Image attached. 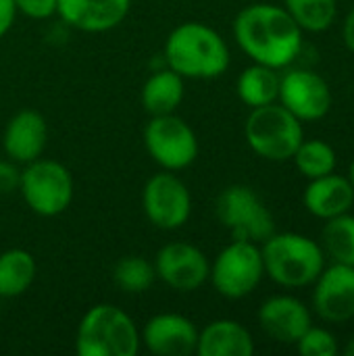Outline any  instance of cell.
<instances>
[{
	"instance_id": "obj_19",
	"label": "cell",
	"mask_w": 354,
	"mask_h": 356,
	"mask_svg": "<svg viewBox=\"0 0 354 356\" xmlns=\"http://www.w3.org/2000/svg\"><path fill=\"white\" fill-rule=\"evenodd\" d=\"M255 340L250 332L234 319H217L198 330V356H250Z\"/></svg>"
},
{
	"instance_id": "obj_8",
	"label": "cell",
	"mask_w": 354,
	"mask_h": 356,
	"mask_svg": "<svg viewBox=\"0 0 354 356\" xmlns=\"http://www.w3.org/2000/svg\"><path fill=\"white\" fill-rule=\"evenodd\" d=\"M215 215L234 240L265 242L275 232V219L261 196L244 184L227 186L215 200Z\"/></svg>"
},
{
	"instance_id": "obj_25",
	"label": "cell",
	"mask_w": 354,
	"mask_h": 356,
	"mask_svg": "<svg viewBox=\"0 0 354 356\" xmlns=\"http://www.w3.org/2000/svg\"><path fill=\"white\" fill-rule=\"evenodd\" d=\"M284 8L303 31H325L338 15V0H284Z\"/></svg>"
},
{
	"instance_id": "obj_17",
	"label": "cell",
	"mask_w": 354,
	"mask_h": 356,
	"mask_svg": "<svg viewBox=\"0 0 354 356\" xmlns=\"http://www.w3.org/2000/svg\"><path fill=\"white\" fill-rule=\"evenodd\" d=\"M261 330L280 344H296L311 327V311L294 296H271L259 309Z\"/></svg>"
},
{
	"instance_id": "obj_13",
	"label": "cell",
	"mask_w": 354,
	"mask_h": 356,
	"mask_svg": "<svg viewBox=\"0 0 354 356\" xmlns=\"http://www.w3.org/2000/svg\"><path fill=\"white\" fill-rule=\"evenodd\" d=\"M142 348L156 356L196 355L198 327L179 313H156L140 330Z\"/></svg>"
},
{
	"instance_id": "obj_30",
	"label": "cell",
	"mask_w": 354,
	"mask_h": 356,
	"mask_svg": "<svg viewBox=\"0 0 354 356\" xmlns=\"http://www.w3.org/2000/svg\"><path fill=\"white\" fill-rule=\"evenodd\" d=\"M17 6L15 0H0V38H4L8 33V29L13 27L15 19H17Z\"/></svg>"
},
{
	"instance_id": "obj_27",
	"label": "cell",
	"mask_w": 354,
	"mask_h": 356,
	"mask_svg": "<svg viewBox=\"0 0 354 356\" xmlns=\"http://www.w3.org/2000/svg\"><path fill=\"white\" fill-rule=\"evenodd\" d=\"M296 348L303 356H336L338 355V342L334 334H330L323 327H309L300 340L296 342Z\"/></svg>"
},
{
	"instance_id": "obj_4",
	"label": "cell",
	"mask_w": 354,
	"mask_h": 356,
	"mask_svg": "<svg viewBox=\"0 0 354 356\" xmlns=\"http://www.w3.org/2000/svg\"><path fill=\"white\" fill-rule=\"evenodd\" d=\"M140 348V327L111 302L90 307L75 332L77 356H136Z\"/></svg>"
},
{
	"instance_id": "obj_20",
	"label": "cell",
	"mask_w": 354,
	"mask_h": 356,
	"mask_svg": "<svg viewBox=\"0 0 354 356\" xmlns=\"http://www.w3.org/2000/svg\"><path fill=\"white\" fill-rule=\"evenodd\" d=\"M186 96V79L173 69L165 67L154 71L142 86L140 100L150 117L169 115L179 108Z\"/></svg>"
},
{
	"instance_id": "obj_6",
	"label": "cell",
	"mask_w": 354,
	"mask_h": 356,
	"mask_svg": "<svg viewBox=\"0 0 354 356\" xmlns=\"http://www.w3.org/2000/svg\"><path fill=\"white\" fill-rule=\"evenodd\" d=\"M19 194L31 213L40 217H58L73 202V175L63 163L40 156L21 167Z\"/></svg>"
},
{
	"instance_id": "obj_26",
	"label": "cell",
	"mask_w": 354,
	"mask_h": 356,
	"mask_svg": "<svg viewBox=\"0 0 354 356\" xmlns=\"http://www.w3.org/2000/svg\"><path fill=\"white\" fill-rule=\"evenodd\" d=\"M292 159L307 179L323 177L336 169V150L323 140H303Z\"/></svg>"
},
{
	"instance_id": "obj_33",
	"label": "cell",
	"mask_w": 354,
	"mask_h": 356,
	"mask_svg": "<svg viewBox=\"0 0 354 356\" xmlns=\"http://www.w3.org/2000/svg\"><path fill=\"white\" fill-rule=\"evenodd\" d=\"M348 179L353 181V186H354V159H353V163H351V169H348Z\"/></svg>"
},
{
	"instance_id": "obj_9",
	"label": "cell",
	"mask_w": 354,
	"mask_h": 356,
	"mask_svg": "<svg viewBox=\"0 0 354 356\" xmlns=\"http://www.w3.org/2000/svg\"><path fill=\"white\" fill-rule=\"evenodd\" d=\"M142 138L148 156L165 171L188 169L200 152L196 131L175 113L150 117Z\"/></svg>"
},
{
	"instance_id": "obj_3",
	"label": "cell",
	"mask_w": 354,
	"mask_h": 356,
	"mask_svg": "<svg viewBox=\"0 0 354 356\" xmlns=\"http://www.w3.org/2000/svg\"><path fill=\"white\" fill-rule=\"evenodd\" d=\"M261 244L265 275L282 288L311 286L325 269L321 244L303 234L273 232Z\"/></svg>"
},
{
	"instance_id": "obj_21",
	"label": "cell",
	"mask_w": 354,
	"mask_h": 356,
	"mask_svg": "<svg viewBox=\"0 0 354 356\" xmlns=\"http://www.w3.org/2000/svg\"><path fill=\"white\" fill-rule=\"evenodd\" d=\"M38 277L35 257L25 248L0 252V300L23 296Z\"/></svg>"
},
{
	"instance_id": "obj_14",
	"label": "cell",
	"mask_w": 354,
	"mask_h": 356,
	"mask_svg": "<svg viewBox=\"0 0 354 356\" xmlns=\"http://www.w3.org/2000/svg\"><path fill=\"white\" fill-rule=\"evenodd\" d=\"M315 313L328 323L354 319V267L334 263L321 271L313 290Z\"/></svg>"
},
{
	"instance_id": "obj_28",
	"label": "cell",
	"mask_w": 354,
	"mask_h": 356,
	"mask_svg": "<svg viewBox=\"0 0 354 356\" xmlns=\"http://www.w3.org/2000/svg\"><path fill=\"white\" fill-rule=\"evenodd\" d=\"M17 13L35 19V21H46L56 15L58 0H15Z\"/></svg>"
},
{
	"instance_id": "obj_18",
	"label": "cell",
	"mask_w": 354,
	"mask_h": 356,
	"mask_svg": "<svg viewBox=\"0 0 354 356\" xmlns=\"http://www.w3.org/2000/svg\"><path fill=\"white\" fill-rule=\"evenodd\" d=\"M303 200L311 215L328 221V219L344 215L353 209L354 186L353 181L344 175L328 173L323 177L309 179Z\"/></svg>"
},
{
	"instance_id": "obj_23",
	"label": "cell",
	"mask_w": 354,
	"mask_h": 356,
	"mask_svg": "<svg viewBox=\"0 0 354 356\" xmlns=\"http://www.w3.org/2000/svg\"><path fill=\"white\" fill-rule=\"evenodd\" d=\"M113 284L123 294H144L148 292L156 282L154 263L140 254H127L119 259L113 267Z\"/></svg>"
},
{
	"instance_id": "obj_29",
	"label": "cell",
	"mask_w": 354,
	"mask_h": 356,
	"mask_svg": "<svg viewBox=\"0 0 354 356\" xmlns=\"http://www.w3.org/2000/svg\"><path fill=\"white\" fill-rule=\"evenodd\" d=\"M19 184H21V165H17L8 156L0 159V196H10L19 192Z\"/></svg>"
},
{
	"instance_id": "obj_22",
	"label": "cell",
	"mask_w": 354,
	"mask_h": 356,
	"mask_svg": "<svg viewBox=\"0 0 354 356\" xmlns=\"http://www.w3.org/2000/svg\"><path fill=\"white\" fill-rule=\"evenodd\" d=\"M236 92H238V98L250 108L277 102L280 73L273 67L252 63L250 67H246L240 73V77L236 81Z\"/></svg>"
},
{
	"instance_id": "obj_32",
	"label": "cell",
	"mask_w": 354,
	"mask_h": 356,
	"mask_svg": "<svg viewBox=\"0 0 354 356\" xmlns=\"http://www.w3.org/2000/svg\"><path fill=\"white\" fill-rule=\"evenodd\" d=\"M346 355L354 356V338H353V340H351V344L346 346Z\"/></svg>"
},
{
	"instance_id": "obj_1",
	"label": "cell",
	"mask_w": 354,
	"mask_h": 356,
	"mask_svg": "<svg viewBox=\"0 0 354 356\" xmlns=\"http://www.w3.org/2000/svg\"><path fill=\"white\" fill-rule=\"evenodd\" d=\"M234 38L252 63L273 69L290 67L303 50V29L284 6L257 2L234 19Z\"/></svg>"
},
{
	"instance_id": "obj_11",
	"label": "cell",
	"mask_w": 354,
	"mask_h": 356,
	"mask_svg": "<svg viewBox=\"0 0 354 356\" xmlns=\"http://www.w3.org/2000/svg\"><path fill=\"white\" fill-rule=\"evenodd\" d=\"M156 280L175 292H196L209 282L211 261L190 242H169L154 257Z\"/></svg>"
},
{
	"instance_id": "obj_12",
	"label": "cell",
	"mask_w": 354,
	"mask_h": 356,
	"mask_svg": "<svg viewBox=\"0 0 354 356\" xmlns=\"http://www.w3.org/2000/svg\"><path fill=\"white\" fill-rule=\"evenodd\" d=\"M277 100L296 119L317 121L332 108V90L319 73L309 69H290L280 75Z\"/></svg>"
},
{
	"instance_id": "obj_5",
	"label": "cell",
	"mask_w": 354,
	"mask_h": 356,
	"mask_svg": "<svg viewBox=\"0 0 354 356\" xmlns=\"http://www.w3.org/2000/svg\"><path fill=\"white\" fill-rule=\"evenodd\" d=\"M244 138L255 154L265 161L284 163L294 156L305 140L303 121L286 106L271 102L250 111L244 123Z\"/></svg>"
},
{
	"instance_id": "obj_34",
	"label": "cell",
	"mask_w": 354,
	"mask_h": 356,
	"mask_svg": "<svg viewBox=\"0 0 354 356\" xmlns=\"http://www.w3.org/2000/svg\"><path fill=\"white\" fill-rule=\"evenodd\" d=\"M0 315H2V307H0Z\"/></svg>"
},
{
	"instance_id": "obj_15",
	"label": "cell",
	"mask_w": 354,
	"mask_h": 356,
	"mask_svg": "<svg viewBox=\"0 0 354 356\" xmlns=\"http://www.w3.org/2000/svg\"><path fill=\"white\" fill-rule=\"evenodd\" d=\"M46 144L48 123L33 108H23L15 113L2 131L4 154L21 167L40 159L46 150Z\"/></svg>"
},
{
	"instance_id": "obj_31",
	"label": "cell",
	"mask_w": 354,
	"mask_h": 356,
	"mask_svg": "<svg viewBox=\"0 0 354 356\" xmlns=\"http://www.w3.org/2000/svg\"><path fill=\"white\" fill-rule=\"evenodd\" d=\"M342 35H344V44L348 46V50L354 52V8L348 13V17H346V21H344Z\"/></svg>"
},
{
	"instance_id": "obj_24",
	"label": "cell",
	"mask_w": 354,
	"mask_h": 356,
	"mask_svg": "<svg viewBox=\"0 0 354 356\" xmlns=\"http://www.w3.org/2000/svg\"><path fill=\"white\" fill-rule=\"evenodd\" d=\"M323 252L340 265L354 267V217L344 213L334 219H328L321 232Z\"/></svg>"
},
{
	"instance_id": "obj_10",
	"label": "cell",
	"mask_w": 354,
	"mask_h": 356,
	"mask_svg": "<svg viewBox=\"0 0 354 356\" xmlns=\"http://www.w3.org/2000/svg\"><path fill=\"white\" fill-rule=\"evenodd\" d=\"M142 211L154 227L175 232L192 217V194L175 171L163 169L146 179L142 188Z\"/></svg>"
},
{
	"instance_id": "obj_2",
	"label": "cell",
	"mask_w": 354,
	"mask_h": 356,
	"mask_svg": "<svg viewBox=\"0 0 354 356\" xmlns=\"http://www.w3.org/2000/svg\"><path fill=\"white\" fill-rule=\"evenodd\" d=\"M163 58L165 67L184 79H215L227 71L232 54L217 29L200 21H186L167 35Z\"/></svg>"
},
{
	"instance_id": "obj_16",
	"label": "cell",
	"mask_w": 354,
	"mask_h": 356,
	"mask_svg": "<svg viewBox=\"0 0 354 356\" xmlns=\"http://www.w3.org/2000/svg\"><path fill=\"white\" fill-rule=\"evenodd\" d=\"M129 6L131 0H58L56 15L77 31L104 33L125 21Z\"/></svg>"
},
{
	"instance_id": "obj_7",
	"label": "cell",
	"mask_w": 354,
	"mask_h": 356,
	"mask_svg": "<svg viewBox=\"0 0 354 356\" xmlns=\"http://www.w3.org/2000/svg\"><path fill=\"white\" fill-rule=\"evenodd\" d=\"M265 277L263 254L257 242L232 240L211 263L209 282L215 292L227 300L250 296Z\"/></svg>"
}]
</instances>
